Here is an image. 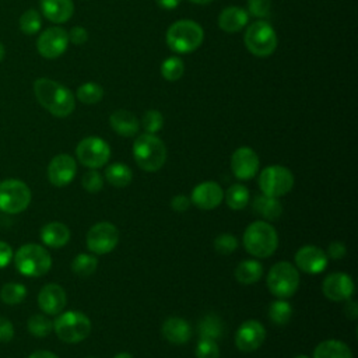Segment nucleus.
<instances>
[{"instance_id":"obj_1","label":"nucleus","mask_w":358,"mask_h":358,"mask_svg":"<svg viewBox=\"0 0 358 358\" xmlns=\"http://www.w3.org/2000/svg\"><path fill=\"white\" fill-rule=\"evenodd\" d=\"M34 92L38 102L53 116L66 117L76 108L71 91L50 78H38L34 83Z\"/></svg>"},{"instance_id":"obj_2","label":"nucleus","mask_w":358,"mask_h":358,"mask_svg":"<svg viewBox=\"0 0 358 358\" xmlns=\"http://www.w3.org/2000/svg\"><path fill=\"white\" fill-rule=\"evenodd\" d=\"M243 246L255 257H268L278 246V235L267 221H255L243 232Z\"/></svg>"},{"instance_id":"obj_3","label":"nucleus","mask_w":358,"mask_h":358,"mask_svg":"<svg viewBox=\"0 0 358 358\" xmlns=\"http://www.w3.org/2000/svg\"><path fill=\"white\" fill-rule=\"evenodd\" d=\"M133 157L143 171L155 172L166 161V147L157 136L144 133L133 143Z\"/></svg>"},{"instance_id":"obj_4","label":"nucleus","mask_w":358,"mask_h":358,"mask_svg":"<svg viewBox=\"0 0 358 358\" xmlns=\"http://www.w3.org/2000/svg\"><path fill=\"white\" fill-rule=\"evenodd\" d=\"M204 38L203 28L192 20L175 21L166 31V43L176 53L196 50Z\"/></svg>"},{"instance_id":"obj_5","label":"nucleus","mask_w":358,"mask_h":358,"mask_svg":"<svg viewBox=\"0 0 358 358\" xmlns=\"http://www.w3.org/2000/svg\"><path fill=\"white\" fill-rule=\"evenodd\" d=\"M17 270L27 277H41L52 267V257L49 252L36 243L22 245L14 257Z\"/></svg>"},{"instance_id":"obj_6","label":"nucleus","mask_w":358,"mask_h":358,"mask_svg":"<svg viewBox=\"0 0 358 358\" xmlns=\"http://www.w3.org/2000/svg\"><path fill=\"white\" fill-rule=\"evenodd\" d=\"M53 330L62 341L76 344L90 336L91 320L83 312L69 310L55 319Z\"/></svg>"},{"instance_id":"obj_7","label":"nucleus","mask_w":358,"mask_h":358,"mask_svg":"<svg viewBox=\"0 0 358 358\" xmlns=\"http://www.w3.org/2000/svg\"><path fill=\"white\" fill-rule=\"evenodd\" d=\"M299 285V273L289 262L275 263L267 274V288L278 299L292 296Z\"/></svg>"},{"instance_id":"obj_8","label":"nucleus","mask_w":358,"mask_h":358,"mask_svg":"<svg viewBox=\"0 0 358 358\" xmlns=\"http://www.w3.org/2000/svg\"><path fill=\"white\" fill-rule=\"evenodd\" d=\"M245 45L248 50L259 57L270 56L277 48V35L274 28L267 21L252 22L245 35Z\"/></svg>"},{"instance_id":"obj_9","label":"nucleus","mask_w":358,"mask_h":358,"mask_svg":"<svg viewBox=\"0 0 358 358\" xmlns=\"http://www.w3.org/2000/svg\"><path fill=\"white\" fill-rule=\"evenodd\" d=\"M259 186L263 194L278 199L292 189L294 175L282 165H270L260 172Z\"/></svg>"},{"instance_id":"obj_10","label":"nucleus","mask_w":358,"mask_h":358,"mask_svg":"<svg viewBox=\"0 0 358 358\" xmlns=\"http://www.w3.org/2000/svg\"><path fill=\"white\" fill-rule=\"evenodd\" d=\"M31 203L29 187L17 179H8L0 183V210L8 214L24 211Z\"/></svg>"},{"instance_id":"obj_11","label":"nucleus","mask_w":358,"mask_h":358,"mask_svg":"<svg viewBox=\"0 0 358 358\" xmlns=\"http://www.w3.org/2000/svg\"><path fill=\"white\" fill-rule=\"evenodd\" d=\"M76 155L78 161L91 169L103 166L110 157L109 144L101 137H85L83 138L76 148Z\"/></svg>"},{"instance_id":"obj_12","label":"nucleus","mask_w":358,"mask_h":358,"mask_svg":"<svg viewBox=\"0 0 358 358\" xmlns=\"http://www.w3.org/2000/svg\"><path fill=\"white\" fill-rule=\"evenodd\" d=\"M87 248L96 255H106L115 249L119 242V231L112 222H98L92 225L85 236Z\"/></svg>"},{"instance_id":"obj_13","label":"nucleus","mask_w":358,"mask_h":358,"mask_svg":"<svg viewBox=\"0 0 358 358\" xmlns=\"http://www.w3.org/2000/svg\"><path fill=\"white\" fill-rule=\"evenodd\" d=\"M67 45L69 34L60 27H52L45 29L36 41L38 52L46 59H56L62 56L66 52Z\"/></svg>"},{"instance_id":"obj_14","label":"nucleus","mask_w":358,"mask_h":358,"mask_svg":"<svg viewBox=\"0 0 358 358\" xmlns=\"http://www.w3.org/2000/svg\"><path fill=\"white\" fill-rule=\"evenodd\" d=\"M266 338V329L257 320L243 322L235 333V345L243 352H250L257 350Z\"/></svg>"},{"instance_id":"obj_15","label":"nucleus","mask_w":358,"mask_h":358,"mask_svg":"<svg viewBox=\"0 0 358 358\" xmlns=\"http://www.w3.org/2000/svg\"><path fill=\"white\" fill-rule=\"evenodd\" d=\"M77 164L69 154H59L49 162L48 179L56 187L67 186L76 176Z\"/></svg>"},{"instance_id":"obj_16","label":"nucleus","mask_w":358,"mask_h":358,"mask_svg":"<svg viewBox=\"0 0 358 358\" xmlns=\"http://www.w3.org/2000/svg\"><path fill=\"white\" fill-rule=\"evenodd\" d=\"M295 264L306 274H319L327 267V255L317 246L305 245L296 250Z\"/></svg>"},{"instance_id":"obj_17","label":"nucleus","mask_w":358,"mask_h":358,"mask_svg":"<svg viewBox=\"0 0 358 358\" xmlns=\"http://www.w3.org/2000/svg\"><path fill=\"white\" fill-rule=\"evenodd\" d=\"M322 291L330 301H347L354 292V281L345 273H331L323 280Z\"/></svg>"},{"instance_id":"obj_18","label":"nucleus","mask_w":358,"mask_h":358,"mask_svg":"<svg viewBox=\"0 0 358 358\" xmlns=\"http://www.w3.org/2000/svg\"><path fill=\"white\" fill-rule=\"evenodd\" d=\"M232 173L242 180L252 179L259 169V157L250 147H241L231 157Z\"/></svg>"},{"instance_id":"obj_19","label":"nucleus","mask_w":358,"mask_h":358,"mask_svg":"<svg viewBox=\"0 0 358 358\" xmlns=\"http://www.w3.org/2000/svg\"><path fill=\"white\" fill-rule=\"evenodd\" d=\"M224 199L222 187L213 180H206L199 183L190 196V200L194 206L201 210H213L221 204Z\"/></svg>"},{"instance_id":"obj_20","label":"nucleus","mask_w":358,"mask_h":358,"mask_svg":"<svg viewBox=\"0 0 358 358\" xmlns=\"http://www.w3.org/2000/svg\"><path fill=\"white\" fill-rule=\"evenodd\" d=\"M67 302L66 291L55 282L46 284L38 294V305L48 315L60 313Z\"/></svg>"},{"instance_id":"obj_21","label":"nucleus","mask_w":358,"mask_h":358,"mask_svg":"<svg viewBox=\"0 0 358 358\" xmlns=\"http://www.w3.org/2000/svg\"><path fill=\"white\" fill-rule=\"evenodd\" d=\"M162 336L172 344H186L192 336L190 324L178 316L168 317L162 324Z\"/></svg>"},{"instance_id":"obj_22","label":"nucleus","mask_w":358,"mask_h":358,"mask_svg":"<svg viewBox=\"0 0 358 358\" xmlns=\"http://www.w3.org/2000/svg\"><path fill=\"white\" fill-rule=\"evenodd\" d=\"M249 15L245 8L238 6H229L224 8L218 15V25L222 31L234 34L241 31L248 24Z\"/></svg>"},{"instance_id":"obj_23","label":"nucleus","mask_w":358,"mask_h":358,"mask_svg":"<svg viewBox=\"0 0 358 358\" xmlns=\"http://www.w3.org/2000/svg\"><path fill=\"white\" fill-rule=\"evenodd\" d=\"M42 14L52 22H66L74 13L73 0H41Z\"/></svg>"},{"instance_id":"obj_24","label":"nucleus","mask_w":358,"mask_h":358,"mask_svg":"<svg viewBox=\"0 0 358 358\" xmlns=\"http://www.w3.org/2000/svg\"><path fill=\"white\" fill-rule=\"evenodd\" d=\"M109 124L110 127L120 136L131 137L137 134L140 129L138 119L129 110L117 109L109 116Z\"/></svg>"},{"instance_id":"obj_25","label":"nucleus","mask_w":358,"mask_h":358,"mask_svg":"<svg viewBox=\"0 0 358 358\" xmlns=\"http://www.w3.org/2000/svg\"><path fill=\"white\" fill-rule=\"evenodd\" d=\"M41 239L46 246L62 248L70 239V229L62 222H49L41 229Z\"/></svg>"},{"instance_id":"obj_26","label":"nucleus","mask_w":358,"mask_h":358,"mask_svg":"<svg viewBox=\"0 0 358 358\" xmlns=\"http://www.w3.org/2000/svg\"><path fill=\"white\" fill-rule=\"evenodd\" d=\"M252 207L256 214H259L260 217H263L267 221H275L277 218H280V215L282 213V206L278 201V199L266 196L263 193L257 194L253 199Z\"/></svg>"},{"instance_id":"obj_27","label":"nucleus","mask_w":358,"mask_h":358,"mask_svg":"<svg viewBox=\"0 0 358 358\" xmlns=\"http://www.w3.org/2000/svg\"><path fill=\"white\" fill-rule=\"evenodd\" d=\"M313 358H352L350 347L341 340H324L313 351Z\"/></svg>"},{"instance_id":"obj_28","label":"nucleus","mask_w":358,"mask_h":358,"mask_svg":"<svg viewBox=\"0 0 358 358\" xmlns=\"http://www.w3.org/2000/svg\"><path fill=\"white\" fill-rule=\"evenodd\" d=\"M263 274V266L257 260H242L235 268V278L245 285L255 284Z\"/></svg>"},{"instance_id":"obj_29","label":"nucleus","mask_w":358,"mask_h":358,"mask_svg":"<svg viewBox=\"0 0 358 358\" xmlns=\"http://www.w3.org/2000/svg\"><path fill=\"white\" fill-rule=\"evenodd\" d=\"M105 176H106V180L115 187H124L131 182L133 172L126 164L115 162L106 168Z\"/></svg>"},{"instance_id":"obj_30","label":"nucleus","mask_w":358,"mask_h":358,"mask_svg":"<svg viewBox=\"0 0 358 358\" xmlns=\"http://www.w3.org/2000/svg\"><path fill=\"white\" fill-rule=\"evenodd\" d=\"M224 324L220 316L215 313H208L197 324V333L200 338H218L222 334Z\"/></svg>"},{"instance_id":"obj_31","label":"nucleus","mask_w":358,"mask_h":358,"mask_svg":"<svg viewBox=\"0 0 358 358\" xmlns=\"http://www.w3.org/2000/svg\"><path fill=\"white\" fill-rule=\"evenodd\" d=\"M225 201L232 210H242L249 203V190L241 183L231 185L225 193Z\"/></svg>"},{"instance_id":"obj_32","label":"nucleus","mask_w":358,"mask_h":358,"mask_svg":"<svg viewBox=\"0 0 358 358\" xmlns=\"http://www.w3.org/2000/svg\"><path fill=\"white\" fill-rule=\"evenodd\" d=\"M96 266H98L96 257L87 253L77 255L71 262V270L74 271V274L81 277H88L94 274L96 270Z\"/></svg>"},{"instance_id":"obj_33","label":"nucleus","mask_w":358,"mask_h":358,"mask_svg":"<svg viewBox=\"0 0 358 358\" xmlns=\"http://www.w3.org/2000/svg\"><path fill=\"white\" fill-rule=\"evenodd\" d=\"M268 316L273 323L285 324L292 316V306L285 299H277L270 305Z\"/></svg>"},{"instance_id":"obj_34","label":"nucleus","mask_w":358,"mask_h":358,"mask_svg":"<svg viewBox=\"0 0 358 358\" xmlns=\"http://www.w3.org/2000/svg\"><path fill=\"white\" fill-rule=\"evenodd\" d=\"M27 288L20 282L4 284L0 291V298L7 305H17L25 299Z\"/></svg>"},{"instance_id":"obj_35","label":"nucleus","mask_w":358,"mask_h":358,"mask_svg":"<svg viewBox=\"0 0 358 358\" xmlns=\"http://www.w3.org/2000/svg\"><path fill=\"white\" fill-rule=\"evenodd\" d=\"M185 64L180 57H168L161 64V74L168 81H176L183 76Z\"/></svg>"},{"instance_id":"obj_36","label":"nucleus","mask_w":358,"mask_h":358,"mask_svg":"<svg viewBox=\"0 0 358 358\" xmlns=\"http://www.w3.org/2000/svg\"><path fill=\"white\" fill-rule=\"evenodd\" d=\"M103 90L96 83H85L78 87L77 98L83 103H96L102 99Z\"/></svg>"},{"instance_id":"obj_37","label":"nucleus","mask_w":358,"mask_h":358,"mask_svg":"<svg viewBox=\"0 0 358 358\" xmlns=\"http://www.w3.org/2000/svg\"><path fill=\"white\" fill-rule=\"evenodd\" d=\"M28 331L35 337H46L53 330V323L43 315H34L27 323Z\"/></svg>"},{"instance_id":"obj_38","label":"nucleus","mask_w":358,"mask_h":358,"mask_svg":"<svg viewBox=\"0 0 358 358\" xmlns=\"http://www.w3.org/2000/svg\"><path fill=\"white\" fill-rule=\"evenodd\" d=\"M42 25L41 15L36 10H27L20 17V28L25 35H34L39 31Z\"/></svg>"},{"instance_id":"obj_39","label":"nucleus","mask_w":358,"mask_h":358,"mask_svg":"<svg viewBox=\"0 0 358 358\" xmlns=\"http://www.w3.org/2000/svg\"><path fill=\"white\" fill-rule=\"evenodd\" d=\"M141 126L145 130V133L154 134L157 131H159L164 126V116L161 115L159 110L155 109H150L147 110L143 117H141Z\"/></svg>"},{"instance_id":"obj_40","label":"nucleus","mask_w":358,"mask_h":358,"mask_svg":"<svg viewBox=\"0 0 358 358\" xmlns=\"http://www.w3.org/2000/svg\"><path fill=\"white\" fill-rule=\"evenodd\" d=\"M197 358H220V348L213 338H200L196 345Z\"/></svg>"},{"instance_id":"obj_41","label":"nucleus","mask_w":358,"mask_h":358,"mask_svg":"<svg viewBox=\"0 0 358 358\" xmlns=\"http://www.w3.org/2000/svg\"><path fill=\"white\" fill-rule=\"evenodd\" d=\"M238 248V239L231 234H221L214 241V249L220 255H231Z\"/></svg>"},{"instance_id":"obj_42","label":"nucleus","mask_w":358,"mask_h":358,"mask_svg":"<svg viewBox=\"0 0 358 358\" xmlns=\"http://www.w3.org/2000/svg\"><path fill=\"white\" fill-rule=\"evenodd\" d=\"M81 185L87 192L98 193L103 187V179L98 171L92 169V171H88L84 173V176L81 179Z\"/></svg>"},{"instance_id":"obj_43","label":"nucleus","mask_w":358,"mask_h":358,"mask_svg":"<svg viewBox=\"0 0 358 358\" xmlns=\"http://www.w3.org/2000/svg\"><path fill=\"white\" fill-rule=\"evenodd\" d=\"M270 0H248V10L253 17L263 18L270 11Z\"/></svg>"},{"instance_id":"obj_44","label":"nucleus","mask_w":358,"mask_h":358,"mask_svg":"<svg viewBox=\"0 0 358 358\" xmlns=\"http://www.w3.org/2000/svg\"><path fill=\"white\" fill-rule=\"evenodd\" d=\"M14 337V327L11 322L0 316V343H8Z\"/></svg>"},{"instance_id":"obj_45","label":"nucleus","mask_w":358,"mask_h":358,"mask_svg":"<svg viewBox=\"0 0 358 358\" xmlns=\"http://www.w3.org/2000/svg\"><path fill=\"white\" fill-rule=\"evenodd\" d=\"M69 41H71L74 45H83L88 41V32L83 27H73L69 32Z\"/></svg>"},{"instance_id":"obj_46","label":"nucleus","mask_w":358,"mask_h":358,"mask_svg":"<svg viewBox=\"0 0 358 358\" xmlns=\"http://www.w3.org/2000/svg\"><path fill=\"white\" fill-rule=\"evenodd\" d=\"M345 253H347L345 245H344L343 242L334 241V242H331V243L329 245L326 255H329L331 259L336 260V259H343V257L345 256Z\"/></svg>"},{"instance_id":"obj_47","label":"nucleus","mask_w":358,"mask_h":358,"mask_svg":"<svg viewBox=\"0 0 358 358\" xmlns=\"http://www.w3.org/2000/svg\"><path fill=\"white\" fill-rule=\"evenodd\" d=\"M190 203H192V200H190L186 194H178V196H175V197L172 199L171 207H172L175 211L182 213V211H186V210L190 207Z\"/></svg>"},{"instance_id":"obj_48","label":"nucleus","mask_w":358,"mask_h":358,"mask_svg":"<svg viewBox=\"0 0 358 358\" xmlns=\"http://www.w3.org/2000/svg\"><path fill=\"white\" fill-rule=\"evenodd\" d=\"M13 259V249L8 243L0 241V268L6 267Z\"/></svg>"},{"instance_id":"obj_49","label":"nucleus","mask_w":358,"mask_h":358,"mask_svg":"<svg viewBox=\"0 0 358 358\" xmlns=\"http://www.w3.org/2000/svg\"><path fill=\"white\" fill-rule=\"evenodd\" d=\"M344 312H345L348 319L355 320L357 316H358V305H357V302L351 301V299H347V303L344 306Z\"/></svg>"},{"instance_id":"obj_50","label":"nucleus","mask_w":358,"mask_h":358,"mask_svg":"<svg viewBox=\"0 0 358 358\" xmlns=\"http://www.w3.org/2000/svg\"><path fill=\"white\" fill-rule=\"evenodd\" d=\"M157 4L162 8H166V10H171V8H175L176 6H179L180 0H155Z\"/></svg>"},{"instance_id":"obj_51","label":"nucleus","mask_w":358,"mask_h":358,"mask_svg":"<svg viewBox=\"0 0 358 358\" xmlns=\"http://www.w3.org/2000/svg\"><path fill=\"white\" fill-rule=\"evenodd\" d=\"M28 358H57L53 352L50 351H45V350H41V351H35L32 352Z\"/></svg>"},{"instance_id":"obj_52","label":"nucleus","mask_w":358,"mask_h":358,"mask_svg":"<svg viewBox=\"0 0 358 358\" xmlns=\"http://www.w3.org/2000/svg\"><path fill=\"white\" fill-rule=\"evenodd\" d=\"M113 358H134V357L130 352H119Z\"/></svg>"},{"instance_id":"obj_53","label":"nucleus","mask_w":358,"mask_h":358,"mask_svg":"<svg viewBox=\"0 0 358 358\" xmlns=\"http://www.w3.org/2000/svg\"><path fill=\"white\" fill-rule=\"evenodd\" d=\"M192 3H196V4H207V3H211L213 0H190Z\"/></svg>"},{"instance_id":"obj_54","label":"nucleus","mask_w":358,"mask_h":358,"mask_svg":"<svg viewBox=\"0 0 358 358\" xmlns=\"http://www.w3.org/2000/svg\"><path fill=\"white\" fill-rule=\"evenodd\" d=\"M4 53H6V50H4V46H3V43L0 42V62L3 60V57H4Z\"/></svg>"},{"instance_id":"obj_55","label":"nucleus","mask_w":358,"mask_h":358,"mask_svg":"<svg viewBox=\"0 0 358 358\" xmlns=\"http://www.w3.org/2000/svg\"><path fill=\"white\" fill-rule=\"evenodd\" d=\"M295 358H309V357H308V355H303V354H302V355H298V357H295Z\"/></svg>"},{"instance_id":"obj_56","label":"nucleus","mask_w":358,"mask_h":358,"mask_svg":"<svg viewBox=\"0 0 358 358\" xmlns=\"http://www.w3.org/2000/svg\"><path fill=\"white\" fill-rule=\"evenodd\" d=\"M88 358H94V357H88Z\"/></svg>"}]
</instances>
